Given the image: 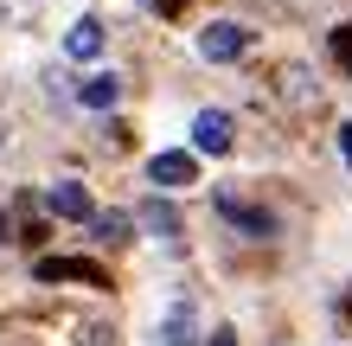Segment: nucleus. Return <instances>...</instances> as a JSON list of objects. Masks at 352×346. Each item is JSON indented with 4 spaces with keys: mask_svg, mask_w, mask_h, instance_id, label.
Segmentation results:
<instances>
[{
    "mask_svg": "<svg viewBox=\"0 0 352 346\" xmlns=\"http://www.w3.org/2000/svg\"><path fill=\"white\" fill-rule=\"evenodd\" d=\"M148 180H154L160 193L199 186V154H192V148H167V154H154V160H148Z\"/></svg>",
    "mask_w": 352,
    "mask_h": 346,
    "instance_id": "f257e3e1",
    "label": "nucleus"
},
{
    "mask_svg": "<svg viewBox=\"0 0 352 346\" xmlns=\"http://www.w3.org/2000/svg\"><path fill=\"white\" fill-rule=\"evenodd\" d=\"M199 52L212 58V65H231V58L250 52V26H237V19H212V26L199 32Z\"/></svg>",
    "mask_w": 352,
    "mask_h": 346,
    "instance_id": "f03ea898",
    "label": "nucleus"
},
{
    "mask_svg": "<svg viewBox=\"0 0 352 346\" xmlns=\"http://www.w3.org/2000/svg\"><path fill=\"white\" fill-rule=\"evenodd\" d=\"M224 225H237V231H250V237H276V212H256V206H243L237 193H218L212 199Z\"/></svg>",
    "mask_w": 352,
    "mask_h": 346,
    "instance_id": "7ed1b4c3",
    "label": "nucleus"
},
{
    "mask_svg": "<svg viewBox=\"0 0 352 346\" xmlns=\"http://www.w3.org/2000/svg\"><path fill=\"white\" fill-rule=\"evenodd\" d=\"M231 148V116L224 109H199L192 122V154H224Z\"/></svg>",
    "mask_w": 352,
    "mask_h": 346,
    "instance_id": "20e7f679",
    "label": "nucleus"
},
{
    "mask_svg": "<svg viewBox=\"0 0 352 346\" xmlns=\"http://www.w3.org/2000/svg\"><path fill=\"white\" fill-rule=\"evenodd\" d=\"M45 206H52L58 218H77V225H84V218H96V199L77 186V180H58V186L45 193Z\"/></svg>",
    "mask_w": 352,
    "mask_h": 346,
    "instance_id": "39448f33",
    "label": "nucleus"
},
{
    "mask_svg": "<svg viewBox=\"0 0 352 346\" xmlns=\"http://www.w3.org/2000/svg\"><path fill=\"white\" fill-rule=\"evenodd\" d=\"M38 276H45V282H90V289H109V276H102L96 270V263H84V257H45V263H38Z\"/></svg>",
    "mask_w": 352,
    "mask_h": 346,
    "instance_id": "423d86ee",
    "label": "nucleus"
},
{
    "mask_svg": "<svg viewBox=\"0 0 352 346\" xmlns=\"http://www.w3.org/2000/svg\"><path fill=\"white\" fill-rule=\"evenodd\" d=\"M84 109H116V96H122V77H109V71H96V77H84Z\"/></svg>",
    "mask_w": 352,
    "mask_h": 346,
    "instance_id": "0eeeda50",
    "label": "nucleus"
},
{
    "mask_svg": "<svg viewBox=\"0 0 352 346\" xmlns=\"http://www.w3.org/2000/svg\"><path fill=\"white\" fill-rule=\"evenodd\" d=\"M65 52L71 58H96L102 52V19H77V26L65 32Z\"/></svg>",
    "mask_w": 352,
    "mask_h": 346,
    "instance_id": "6e6552de",
    "label": "nucleus"
},
{
    "mask_svg": "<svg viewBox=\"0 0 352 346\" xmlns=\"http://www.w3.org/2000/svg\"><path fill=\"white\" fill-rule=\"evenodd\" d=\"M167 346H192V308H173V321H167Z\"/></svg>",
    "mask_w": 352,
    "mask_h": 346,
    "instance_id": "1a4fd4ad",
    "label": "nucleus"
},
{
    "mask_svg": "<svg viewBox=\"0 0 352 346\" xmlns=\"http://www.w3.org/2000/svg\"><path fill=\"white\" fill-rule=\"evenodd\" d=\"M129 225H135V218H129V212H102V218H96V231H102V237H109V244H116L122 231H129Z\"/></svg>",
    "mask_w": 352,
    "mask_h": 346,
    "instance_id": "9d476101",
    "label": "nucleus"
},
{
    "mask_svg": "<svg viewBox=\"0 0 352 346\" xmlns=\"http://www.w3.org/2000/svg\"><path fill=\"white\" fill-rule=\"evenodd\" d=\"M141 218H148V225H154V231H167V237L179 231V218H173L167 206H141Z\"/></svg>",
    "mask_w": 352,
    "mask_h": 346,
    "instance_id": "9b49d317",
    "label": "nucleus"
},
{
    "mask_svg": "<svg viewBox=\"0 0 352 346\" xmlns=\"http://www.w3.org/2000/svg\"><path fill=\"white\" fill-rule=\"evenodd\" d=\"M333 58H340V65H346V71H352V19H346V26L333 32Z\"/></svg>",
    "mask_w": 352,
    "mask_h": 346,
    "instance_id": "f8f14e48",
    "label": "nucleus"
},
{
    "mask_svg": "<svg viewBox=\"0 0 352 346\" xmlns=\"http://www.w3.org/2000/svg\"><path fill=\"white\" fill-rule=\"evenodd\" d=\"M340 154H346V167H352V122H340Z\"/></svg>",
    "mask_w": 352,
    "mask_h": 346,
    "instance_id": "ddd939ff",
    "label": "nucleus"
},
{
    "mask_svg": "<svg viewBox=\"0 0 352 346\" xmlns=\"http://www.w3.org/2000/svg\"><path fill=\"white\" fill-rule=\"evenodd\" d=\"M212 346H237V334H231V327H218V334H212Z\"/></svg>",
    "mask_w": 352,
    "mask_h": 346,
    "instance_id": "4468645a",
    "label": "nucleus"
},
{
    "mask_svg": "<svg viewBox=\"0 0 352 346\" xmlns=\"http://www.w3.org/2000/svg\"><path fill=\"white\" fill-rule=\"evenodd\" d=\"M148 7H154V13H179V0H148Z\"/></svg>",
    "mask_w": 352,
    "mask_h": 346,
    "instance_id": "2eb2a0df",
    "label": "nucleus"
}]
</instances>
